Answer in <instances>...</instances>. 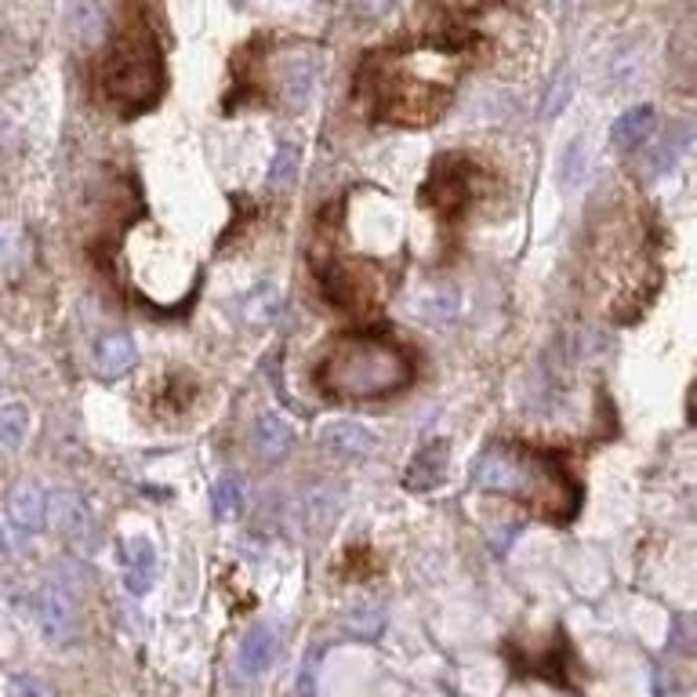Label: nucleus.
I'll list each match as a JSON object with an SVG mask.
<instances>
[{"instance_id":"2eb2a0df","label":"nucleus","mask_w":697,"mask_h":697,"mask_svg":"<svg viewBox=\"0 0 697 697\" xmlns=\"http://www.w3.org/2000/svg\"><path fill=\"white\" fill-rule=\"evenodd\" d=\"M272 657H277V632L269 625H255L240 640V657L236 662H240L244 676H261L272 665Z\"/></svg>"},{"instance_id":"6ab92c4d","label":"nucleus","mask_w":697,"mask_h":697,"mask_svg":"<svg viewBox=\"0 0 697 697\" xmlns=\"http://www.w3.org/2000/svg\"><path fill=\"white\" fill-rule=\"evenodd\" d=\"M280 305H283V294L272 288V283H266V288H258L244 302V320L247 323H269L272 317L280 313Z\"/></svg>"},{"instance_id":"9b49d317","label":"nucleus","mask_w":697,"mask_h":697,"mask_svg":"<svg viewBox=\"0 0 697 697\" xmlns=\"http://www.w3.org/2000/svg\"><path fill=\"white\" fill-rule=\"evenodd\" d=\"M317 443L323 447L328 454L334 458H345V462H356V458L371 454V447H375V440H371V432L364 426H356V421H331V426H323Z\"/></svg>"},{"instance_id":"423d86ee","label":"nucleus","mask_w":697,"mask_h":697,"mask_svg":"<svg viewBox=\"0 0 697 697\" xmlns=\"http://www.w3.org/2000/svg\"><path fill=\"white\" fill-rule=\"evenodd\" d=\"M47 516L55 519L62 538H69L73 545H87V549H92V545L98 541L95 538V519L73 491H58L52 502H47Z\"/></svg>"},{"instance_id":"f257e3e1","label":"nucleus","mask_w":697,"mask_h":697,"mask_svg":"<svg viewBox=\"0 0 697 697\" xmlns=\"http://www.w3.org/2000/svg\"><path fill=\"white\" fill-rule=\"evenodd\" d=\"M458 62L443 52L371 55L360 69V95L371 114L393 124H429L451 103Z\"/></svg>"},{"instance_id":"0eeeda50","label":"nucleus","mask_w":697,"mask_h":697,"mask_svg":"<svg viewBox=\"0 0 697 697\" xmlns=\"http://www.w3.org/2000/svg\"><path fill=\"white\" fill-rule=\"evenodd\" d=\"M36 621H41V632L52 643H73L77 640V610H73L69 596L58 589L36 592Z\"/></svg>"},{"instance_id":"b1692460","label":"nucleus","mask_w":697,"mask_h":697,"mask_svg":"<svg viewBox=\"0 0 697 697\" xmlns=\"http://www.w3.org/2000/svg\"><path fill=\"white\" fill-rule=\"evenodd\" d=\"M570 95H575V87H570V77H559L549 87V98H545V106H541V117H556L559 109L570 103Z\"/></svg>"},{"instance_id":"20e7f679","label":"nucleus","mask_w":697,"mask_h":697,"mask_svg":"<svg viewBox=\"0 0 697 697\" xmlns=\"http://www.w3.org/2000/svg\"><path fill=\"white\" fill-rule=\"evenodd\" d=\"M98 87H103L109 109H117L120 117H139L160 98V92H164V58H160V47L146 19L135 15L117 33L103 69H98Z\"/></svg>"},{"instance_id":"412c9836","label":"nucleus","mask_w":697,"mask_h":697,"mask_svg":"<svg viewBox=\"0 0 697 697\" xmlns=\"http://www.w3.org/2000/svg\"><path fill=\"white\" fill-rule=\"evenodd\" d=\"M103 33H106V11L98 8L95 0H84L77 8V15H73V36L84 44H95Z\"/></svg>"},{"instance_id":"6e6552de","label":"nucleus","mask_w":697,"mask_h":697,"mask_svg":"<svg viewBox=\"0 0 697 697\" xmlns=\"http://www.w3.org/2000/svg\"><path fill=\"white\" fill-rule=\"evenodd\" d=\"M465 160H454V171H447V160L440 168L432 171V182H429V196H432V207L440 211V215H454V211H462L465 201L472 196L469 190V174H465Z\"/></svg>"},{"instance_id":"1a4fd4ad","label":"nucleus","mask_w":697,"mask_h":697,"mask_svg":"<svg viewBox=\"0 0 697 697\" xmlns=\"http://www.w3.org/2000/svg\"><path fill=\"white\" fill-rule=\"evenodd\" d=\"M447 458H451L447 443L443 440H429L415 458H410V465L404 472V487L415 491V494L432 491L436 483H443V476H447Z\"/></svg>"},{"instance_id":"ddd939ff","label":"nucleus","mask_w":697,"mask_h":697,"mask_svg":"<svg viewBox=\"0 0 697 697\" xmlns=\"http://www.w3.org/2000/svg\"><path fill=\"white\" fill-rule=\"evenodd\" d=\"M135 364H139V349L124 331L103 334L95 342V367L103 378H124L128 371H135Z\"/></svg>"},{"instance_id":"a878e982","label":"nucleus","mask_w":697,"mask_h":697,"mask_svg":"<svg viewBox=\"0 0 697 697\" xmlns=\"http://www.w3.org/2000/svg\"><path fill=\"white\" fill-rule=\"evenodd\" d=\"M4 545H8V541H4V534H0V553H4Z\"/></svg>"},{"instance_id":"bb28decb","label":"nucleus","mask_w":697,"mask_h":697,"mask_svg":"<svg viewBox=\"0 0 697 697\" xmlns=\"http://www.w3.org/2000/svg\"><path fill=\"white\" fill-rule=\"evenodd\" d=\"M0 382H4V371H0Z\"/></svg>"},{"instance_id":"9d476101","label":"nucleus","mask_w":697,"mask_h":697,"mask_svg":"<svg viewBox=\"0 0 697 697\" xmlns=\"http://www.w3.org/2000/svg\"><path fill=\"white\" fill-rule=\"evenodd\" d=\"M120 564H124V585H128V592L142 596L153 589L157 581V549L149 538H128L124 541V553H120Z\"/></svg>"},{"instance_id":"f8f14e48","label":"nucleus","mask_w":697,"mask_h":697,"mask_svg":"<svg viewBox=\"0 0 697 697\" xmlns=\"http://www.w3.org/2000/svg\"><path fill=\"white\" fill-rule=\"evenodd\" d=\"M8 516L22 530H44L47 523V494L33 480H19L8 491Z\"/></svg>"},{"instance_id":"dca6fc26","label":"nucleus","mask_w":697,"mask_h":697,"mask_svg":"<svg viewBox=\"0 0 697 697\" xmlns=\"http://www.w3.org/2000/svg\"><path fill=\"white\" fill-rule=\"evenodd\" d=\"M294 443V429L283 421L280 415H272V410H266L258 421H255V451L261 458H280L288 454V447Z\"/></svg>"},{"instance_id":"393cba45","label":"nucleus","mask_w":697,"mask_h":697,"mask_svg":"<svg viewBox=\"0 0 697 697\" xmlns=\"http://www.w3.org/2000/svg\"><path fill=\"white\" fill-rule=\"evenodd\" d=\"M694 421H697V389H694Z\"/></svg>"},{"instance_id":"aec40b11","label":"nucleus","mask_w":697,"mask_h":697,"mask_svg":"<svg viewBox=\"0 0 697 697\" xmlns=\"http://www.w3.org/2000/svg\"><path fill=\"white\" fill-rule=\"evenodd\" d=\"M415 313L426 323H432V328H436V323H451L454 313H458V298H454V291H429L415 305Z\"/></svg>"},{"instance_id":"5701e85b","label":"nucleus","mask_w":697,"mask_h":697,"mask_svg":"<svg viewBox=\"0 0 697 697\" xmlns=\"http://www.w3.org/2000/svg\"><path fill=\"white\" fill-rule=\"evenodd\" d=\"M298 160H302V149H298L294 142H283V146H280V153H277V160H272V168H269V182H272V185L291 182V179H294V171H298Z\"/></svg>"},{"instance_id":"f03ea898","label":"nucleus","mask_w":697,"mask_h":697,"mask_svg":"<svg viewBox=\"0 0 697 697\" xmlns=\"http://www.w3.org/2000/svg\"><path fill=\"white\" fill-rule=\"evenodd\" d=\"M472 483L480 491L519 497L534 513L549 519H570L581 502L578 483L570 480V472L564 465L553 462L549 454L508 443H497L480 458L476 469H472Z\"/></svg>"},{"instance_id":"4be33fe9","label":"nucleus","mask_w":697,"mask_h":697,"mask_svg":"<svg viewBox=\"0 0 697 697\" xmlns=\"http://www.w3.org/2000/svg\"><path fill=\"white\" fill-rule=\"evenodd\" d=\"M211 505H215V516H218V519L240 516V508H244V491H240V483H236L233 476L218 480V483H215V491H211Z\"/></svg>"},{"instance_id":"4468645a","label":"nucleus","mask_w":697,"mask_h":697,"mask_svg":"<svg viewBox=\"0 0 697 697\" xmlns=\"http://www.w3.org/2000/svg\"><path fill=\"white\" fill-rule=\"evenodd\" d=\"M654 106H632L614 124H610V142L618 149H640L654 135Z\"/></svg>"},{"instance_id":"7ed1b4c3","label":"nucleus","mask_w":697,"mask_h":697,"mask_svg":"<svg viewBox=\"0 0 697 697\" xmlns=\"http://www.w3.org/2000/svg\"><path fill=\"white\" fill-rule=\"evenodd\" d=\"M410 375L407 356L389 342L353 334L328 349L320 360L317 382L331 400H375L396 393Z\"/></svg>"},{"instance_id":"39448f33","label":"nucleus","mask_w":697,"mask_h":697,"mask_svg":"<svg viewBox=\"0 0 697 697\" xmlns=\"http://www.w3.org/2000/svg\"><path fill=\"white\" fill-rule=\"evenodd\" d=\"M320 66H323V62L313 52H302V55L280 62V66H277V87L283 95V106L298 109V106L309 103V95H313L317 77H320Z\"/></svg>"},{"instance_id":"a211bd4d","label":"nucleus","mask_w":697,"mask_h":697,"mask_svg":"<svg viewBox=\"0 0 697 697\" xmlns=\"http://www.w3.org/2000/svg\"><path fill=\"white\" fill-rule=\"evenodd\" d=\"M30 436V407L26 404H4L0 407V447L19 451Z\"/></svg>"},{"instance_id":"f3484780","label":"nucleus","mask_w":697,"mask_h":697,"mask_svg":"<svg viewBox=\"0 0 697 697\" xmlns=\"http://www.w3.org/2000/svg\"><path fill=\"white\" fill-rule=\"evenodd\" d=\"M694 139V128L687 120H679V124H672V128L662 135V142H657L654 149H651V160H646V168H651L654 174H662V171H668L672 164H676V157L683 153V149H687V142Z\"/></svg>"}]
</instances>
